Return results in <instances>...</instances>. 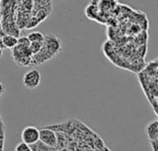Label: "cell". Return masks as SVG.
<instances>
[{
	"label": "cell",
	"instance_id": "cell-10",
	"mask_svg": "<svg viewBox=\"0 0 158 151\" xmlns=\"http://www.w3.org/2000/svg\"><path fill=\"white\" fill-rule=\"evenodd\" d=\"M43 46V42H31L30 45H29V48L32 54H35L36 53H38L41 48Z\"/></svg>",
	"mask_w": 158,
	"mask_h": 151
},
{
	"label": "cell",
	"instance_id": "cell-3",
	"mask_svg": "<svg viewBox=\"0 0 158 151\" xmlns=\"http://www.w3.org/2000/svg\"><path fill=\"white\" fill-rule=\"evenodd\" d=\"M39 140L46 144L47 146L56 149L57 145V137L56 132L48 127H41L39 130Z\"/></svg>",
	"mask_w": 158,
	"mask_h": 151
},
{
	"label": "cell",
	"instance_id": "cell-7",
	"mask_svg": "<svg viewBox=\"0 0 158 151\" xmlns=\"http://www.w3.org/2000/svg\"><path fill=\"white\" fill-rule=\"evenodd\" d=\"M1 42L6 49H12L18 44V37L11 34H4L1 37Z\"/></svg>",
	"mask_w": 158,
	"mask_h": 151
},
{
	"label": "cell",
	"instance_id": "cell-13",
	"mask_svg": "<svg viewBox=\"0 0 158 151\" xmlns=\"http://www.w3.org/2000/svg\"><path fill=\"white\" fill-rule=\"evenodd\" d=\"M151 143V146H152V149L154 151H157L158 149V140H153V141H150Z\"/></svg>",
	"mask_w": 158,
	"mask_h": 151
},
{
	"label": "cell",
	"instance_id": "cell-6",
	"mask_svg": "<svg viewBox=\"0 0 158 151\" xmlns=\"http://www.w3.org/2000/svg\"><path fill=\"white\" fill-rule=\"evenodd\" d=\"M146 134L150 141L158 140V121L155 120L146 125Z\"/></svg>",
	"mask_w": 158,
	"mask_h": 151
},
{
	"label": "cell",
	"instance_id": "cell-11",
	"mask_svg": "<svg viewBox=\"0 0 158 151\" xmlns=\"http://www.w3.org/2000/svg\"><path fill=\"white\" fill-rule=\"evenodd\" d=\"M15 150L16 151H31V148H30V145L26 144L25 142H21L19 143L16 148H15Z\"/></svg>",
	"mask_w": 158,
	"mask_h": 151
},
{
	"label": "cell",
	"instance_id": "cell-14",
	"mask_svg": "<svg viewBox=\"0 0 158 151\" xmlns=\"http://www.w3.org/2000/svg\"><path fill=\"white\" fill-rule=\"evenodd\" d=\"M5 34V31H4V29H3V25H2V22L0 21V37H2L3 35Z\"/></svg>",
	"mask_w": 158,
	"mask_h": 151
},
{
	"label": "cell",
	"instance_id": "cell-9",
	"mask_svg": "<svg viewBox=\"0 0 158 151\" xmlns=\"http://www.w3.org/2000/svg\"><path fill=\"white\" fill-rule=\"evenodd\" d=\"M27 37L30 40V42H43L44 39V35L43 33H41L40 31H32Z\"/></svg>",
	"mask_w": 158,
	"mask_h": 151
},
{
	"label": "cell",
	"instance_id": "cell-1",
	"mask_svg": "<svg viewBox=\"0 0 158 151\" xmlns=\"http://www.w3.org/2000/svg\"><path fill=\"white\" fill-rule=\"evenodd\" d=\"M32 55L29 46L18 43L12 48V58L19 66H31Z\"/></svg>",
	"mask_w": 158,
	"mask_h": 151
},
{
	"label": "cell",
	"instance_id": "cell-12",
	"mask_svg": "<svg viewBox=\"0 0 158 151\" xmlns=\"http://www.w3.org/2000/svg\"><path fill=\"white\" fill-rule=\"evenodd\" d=\"M18 43L19 44H21V45H25V46H29L31 42L30 40L28 39L27 36H24V37H20L18 39Z\"/></svg>",
	"mask_w": 158,
	"mask_h": 151
},
{
	"label": "cell",
	"instance_id": "cell-4",
	"mask_svg": "<svg viewBox=\"0 0 158 151\" xmlns=\"http://www.w3.org/2000/svg\"><path fill=\"white\" fill-rule=\"evenodd\" d=\"M41 82V74L37 69H31L24 74L23 84L28 89H35Z\"/></svg>",
	"mask_w": 158,
	"mask_h": 151
},
{
	"label": "cell",
	"instance_id": "cell-2",
	"mask_svg": "<svg viewBox=\"0 0 158 151\" xmlns=\"http://www.w3.org/2000/svg\"><path fill=\"white\" fill-rule=\"evenodd\" d=\"M43 48L52 57H54L62 50V44L59 38L52 33H49L44 35V39L43 41Z\"/></svg>",
	"mask_w": 158,
	"mask_h": 151
},
{
	"label": "cell",
	"instance_id": "cell-5",
	"mask_svg": "<svg viewBox=\"0 0 158 151\" xmlns=\"http://www.w3.org/2000/svg\"><path fill=\"white\" fill-rule=\"evenodd\" d=\"M21 139L28 145H31L39 140V129L34 126H27L21 132Z\"/></svg>",
	"mask_w": 158,
	"mask_h": 151
},
{
	"label": "cell",
	"instance_id": "cell-8",
	"mask_svg": "<svg viewBox=\"0 0 158 151\" xmlns=\"http://www.w3.org/2000/svg\"><path fill=\"white\" fill-rule=\"evenodd\" d=\"M30 148H31V150L34 151H53L56 150V149L54 148H51L49 146H47L46 144H44V142H42L41 140H38L36 141L35 143L30 145Z\"/></svg>",
	"mask_w": 158,
	"mask_h": 151
},
{
	"label": "cell",
	"instance_id": "cell-15",
	"mask_svg": "<svg viewBox=\"0 0 158 151\" xmlns=\"http://www.w3.org/2000/svg\"><path fill=\"white\" fill-rule=\"evenodd\" d=\"M2 55H3V49L0 47V57H1Z\"/></svg>",
	"mask_w": 158,
	"mask_h": 151
}]
</instances>
